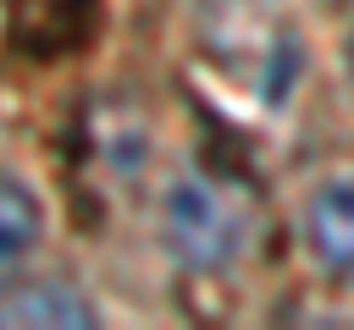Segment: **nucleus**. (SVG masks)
<instances>
[{
  "label": "nucleus",
  "instance_id": "obj_1",
  "mask_svg": "<svg viewBox=\"0 0 354 330\" xmlns=\"http://www.w3.org/2000/svg\"><path fill=\"white\" fill-rule=\"evenodd\" d=\"M165 236H171V254L183 266H201V271L242 260L254 242L248 189H236L225 177H207V171L177 177L171 195H165Z\"/></svg>",
  "mask_w": 354,
  "mask_h": 330
},
{
  "label": "nucleus",
  "instance_id": "obj_2",
  "mask_svg": "<svg viewBox=\"0 0 354 330\" xmlns=\"http://www.w3.org/2000/svg\"><path fill=\"white\" fill-rule=\"evenodd\" d=\"M0 324H6V330H41V324L83 330V324H95V307H88L71 283H53V278H41V283H6V289H0Z\"/></svg>",
  "mask_w": 354,
  "mask_h": 330
},
{
  "label": "nucleus",
  "instance_id": "obj_3",
  "mask_svg": "<svg viewBox=\"0 0 354 330\" xmlns=\"http://www.w3.org/2000/svg\"><path fill=\"white\" fill-rule=\"evenodd\" d=\"M307 242L330 271H354V183H330L307 201Z\"/></svg>",
  "mask_w": 354,
  "mask_h": 330
},
{
  "label": "nucleus",
  "instance_id": "obj_4",
  "mask_svg": "<svg viewBox=\"0 0 354 330\" xmlns=\"http://www.w3.org/2000/svg\"><path fill=\"white\" fill-rule=\"evenodd\" d=\"M41 242V201L18 177H0V278H12Z\"/></svg>",
  "mask_w": 354,
  "mask_h": 330
}]
</instances>
